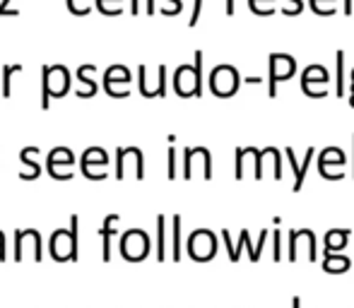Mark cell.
<instances>
[{
	"label": "cell",
	"instance_id": "1",
	"mask_svg": "<svg viewBox=\"0 0 354 308\" xmlns=\"http://www.w3.org/2000/svg\"><path fill=\"white\" fill-rule=\"evenodd\" d=\"M193 66H181L174 73V89L178 97H203V51H196Z\"/></svg>",
	"mask_w": 354,
	"mask_h": 308
},
{
	"label": "cell",
	"instance_id": "2",
	"mask_svg": "<svg viewBox=\"0 0 354 308\" xmlns=\"http://www.w3.org/2000/svg\"><path fill=\"white\" fill-rule=\"evenodd\" d=\"M207 84H210V92L219 99H229L239 92L241 87V75L234 66H217L207 77Z\"/></svg>",
	"mask_w": 354,
	"mask_h": 308
},
{
	"label": "cell",
	"instance_id": "3",
	"mask_svg": "<svg viewBox=\"0 0 354 308\" xmlns=\"http://www.w3.org/2000/svg\"><path fill=\"white\" fill-rule=\"evenodd\" d=\"M299 258H306L308 262H316L318 248H316V233L311 229L289 231V246H287V260L297 262Z\"/></svg>",
	"mask_w": 354,
	"mask_h": 308
},
{
	"label": "cell",
	"instance_id": "4",
	"mask_svg": "<svg viewBox=\"0 0 354 308\" xmlns=\"http://www.w3.org/2000/svg\"><path fill=\"white\" fill-rule=\"evenodd\" d=\"M297 73V61L287 53H270V66H268V97H277V84L289 79Z\"/></svg>",
	"mask_w": 354,
	"mask_h": 308
},
{
	"label": "cell",
	"instance_id": "5",
	"mask_svg": "<svg viewBox=\"0 0 354 308\" xmlns=\"http://www.w3.org/2000/svg\"><path fill=\"white\" fill-rule=\"evenodd\" d=\"M188 256L196 262H207L217 256V236L210 229H196L188 236Z\"/></svg>",
	"mask_w": 354,
	"mask_h": 308
},
{
	"label": "cell",
	"instance_id": "6",
	"mask_svg": "<svg viewBox=\"0 0 354 308\" xmlns=\"http://www.w3.org/2000/svg\"><path fill=\"white\" fill-rule=\"evenodd\" d=\"M121 256L128 262H140L149 256V236L142 229H128L121 238Z\"/></svg>",
	"mask_w": 354,
	"mask_h": 308
},
{
	"label": "cell",
	"instance_id": "7",
	"mask_svg": "<svg viewBox=\"0 0 354 308\" xmlns=\"http://www.w3.org/2000/svg\"><path fill=\"white\" fill-rule=\"evenodd\" d=\"M196 162L203 164L201 166L203 178L210 181L212 178V154L207 147H186V150H183V173L181 176L186 178V181H191L193 173H196Z\"/></svg>",
	"mask_w": 354,
	"mask_h": 308
},
{
	"label": "cell",
	"instance_id": "8",
	"mask_svg": "<svg viewBox=\"0 0 354 308\" xmlns=\"http://www.w3.org/2000/svg\"><path fill=\"white\" fill-rule=\"evenodd\" d=\"M131 70L123 66H111L104 73V89L111 99H126L131 97Z\"/></svg>",
	"mask_w": 354,
	"mask_h": 308
},
{
	"label": "cell",
	"instance_id": "9",
	"mask_svg": "<svg viewBox=\"0 0 354 308\" xmlns=\"http://www.w3.org/2000/svg\"><path fill=\"white\" fill-rule=\"evenodd\" d=\"M328 79H330V73L323 66H308L306 70L301 73V89L306 97L311 99H323L328 97Z\"/></svg>",
	"mask_w": 354,
	"mask_h": 308
},
{
	"label": "cell",
	"instance_id": "10",
	"mask_svg": "<svg viewBox=\"0 0 354 308\" xmlns=\"http://www.w3.org/2000/svg\"><path fill=\"white\" fill-rule=\"evenodd\" d=\"M133 159L136 164V178L142 181L145 178V154L140 147H118L116 150V181L126 178V162Z\"/></svg>",
	"mask_w": 354,
	"mask_h": 308
},
{
	"label": "cell",
	"instance_id": "11",
	"mask_svg": "<svg viewBox=\"0 0 354 308\" xmlns=\"http://www.w3.org/2000/svg\"><path fill=\"white\" fill-rule=\"evenodd\" d=\"M268 164H270L272 171H275V181H282V154L277 147L258 150V154H256V181H263V178H266Z\"/></svg>",
	"mask_w": 354,
	"mask_h": 308
},
{
	"label": "cell",
	"instance_id": "12",
	"mask_svg": "<svg viewBox=\"0 0 354 308\" xmlns=\"http://www.w3.org/2000/svg\"><path fill=\"white\" fill-rule=\"evenodd\" d=\"M284 154H287V162H289V166H292V171H294V193H299L304 188V178H306V173H308V166H311V162H313V154H316V150L313 147H308L306 154H304V162H297V157H294V150L292 147H287L284 150Z\"/></svg>",
	"mask_w": 354,
	"mask_h": 308
},
{
	"label": "cell",
	"instance_id": "13",
	"mask_svg": "<svg viewBox=\"0 0 354 308\" xmlns=\"http://www.w3.org/2000/svg\"><path fill=\"white\" fill-rule=\"evenodd\" d=\"M48 253H51V258L56 262L73 260V243H71V233H68V229L53 231L51 243H48Z\"/></svg>",
	"mask_w": 354,
	"mask_h": 308
},
{
	"label": "cell",
	"instance_id": "14",
	"mask_svg": "<svg viewBox=\"0 0 354 308\" xmlns=\"http://www.w3.org/2000/svg\"><path fill=\"white\" fill-rule=\"evenodd\" d=\"M109 162V154L102 150V147H89V150H84L82 154V173L87 178H92V181H102V178H106V173H97L94 171V164H106Z\"/></svg>",
	"mask_w": 354,
	"mask_h": 308
},
{
	"label": "cell",
	"instance_id": "15",
	"mask_svg": "<svg viewBox=\"0 0 354 308\" xmlns=\"http://www.w3.org/2000/svg\"><path fill=\"white\" fill-rule=\"evenodd\" d=\"M48 79H51L53 99H61L71 92V73L63 66H48Z\"/></svg>",
	"mask_w": 354,
	"mask_h": 308
},
{
	"label": "cell",
	"instance_id": "16",
	"mask_svg": "<svg viewBox=\"0 0 354 308\" xmlns=\"http://www.w3.org/2000/svg\"><path fill=\"white\" fill-rule=\"evenodd\" d=\"M121 220V215H109L106 220H104L102 229H99V233H102V260L104 262H111V236L116 233V229H113V224Z\"/></svg>",
	"mask_w": 354,
	"mask_h": 308
},
{
	"label": "cell",
	"instance_id": "17",
	"mask_svg": "<svg viewBox=\"0 0 354 308\" xmlns=\"http://www.w3.org/2000/svg\"><path fill=\"white\" fill-rule=\"evenodd\" d=\"M268 233H270L268 229H263V231H261V236H258V243H256V246L251 243V231H248V229H241V233H239V241L243 243V248L248 251V258H251L253 262L261 260L263 248H266V241H268Z\"/></svg>",
	"mask_w": 354,
	"mask_h": 308
},
{
	"label": "cell",
	"instance_id": "18",
	"mask_svg": "<svg viewBox=\"0 0 354 308\" xmlns=\"http://www.w3.org/2000/svg\"><path fill=\"white\" fill-rule=\"evenodd\" d=\"M350 229H330L326 231V248H323V253L326 256H330V253H337V251H345L347 241H350Z\"/></svg>",
	"mask_w": 354,
	"mask_h": 308
},
{
	"label": "cell",
	"instance_id": "19",
	"mask_svg": "<svg viewBox=\"0 0 354 308\" xmlns=\"http://www.w3.org/2000/svg\"><path fill=\"white\" fill-rule=\"evenodd\" d=\"M94 73H97V68H94V66H82V68H80V70H77V79L84 84V89H77V92H75V97H80V99H92L94 94H97V89H99L97 82H94V79L89 77V75H94Z\"/></svg>",
	"mask_w": 354,
	"mask_h": 308
},
{
	"label": "cell",
	"instance_id": "20",
	"mask_svg": "<svg viewBox=\"0 0 354 308\" xmlns=\"http://www.w3.org/2000/svg\"><path fill=\"white\" fill-rule=\"evenodd\" d=\"M352 267V260L347 256H340V253H330V256H326V260H323V272H328V275H342V272H347Z\"/></svg>",
	"mask_w": 354,
	"mask_h": 308
},
{
	"label": "cell",
	"instance_id": "21",
	"mask_svg": "<svg viewBox=\"0 0 354 308\" xmlns=\"http://www.w3.org/2000/svg\"><path fill=\"white\" fill-rule=\"evenodd\" d=\"M37 152H39L37 147H24L22 150V162H24V166L29 169L27 173H19L22 181H37V178L41 176V166L37 164V159H32V154H37Z\"/></svg>",
	"mask_w": 354,
	"mask_h": 308
},
{
	"label": "cell",
	"instance_id": "22",
	"mask_svg": "<svg viewBox=\"0 0 354 308\" xmlns=\"http://www.w3.org/2000/svg\"><path fill=\"white\" fill-rule=\"evenodd\" d=\"M58 164H61V166H73V164H75L73 150H68V147H53V150L48 152V162H46L48 171H51V169H56Z\"/></svg>",
	"mask_w": 354,
	"mask_h": 308
},
{
	"label": "cell",
	"instance_id": "23",
	"mask_svg": "<svg viewBox=\"0 0 354 308\" xmlns=\"http://www.w3.org/2000/svg\"><path fill=\"white\" fill-rule=\"evenodd\" d=\"M256 154H258L256 147H236V169H234L236 181H241L246 176V162H253Z\"/></svg>",
	"mask_w": 354,
	"mask_h": 308
},
{
	"label": "cell",
	"instance_id": "24",
	"mask_svg": "<svg viewBox=\"0 0 354 308\" xmlns=\"http://www.w3.org/2000/svg\"><path fill=\"white\" fill-rule=\"evenodd\" d=\"M342 166L345 164V152L340 147H326L321 154H318V166Z\"/></svg>",
	"mask_w": 354,
	"mask_h": 308
},
{
	"label": "cell",
	"instance_id": "25",
	"mask_svg": "<svg viewBox=\"0 0 354 308\" xmlns=\"http://www.w3.org/2000/svg\"><path fill=\"white\" fill-rule=\"evenodd\" d=\"M167 217L159 215L157 217V260L164 262L167 260Z\"/></svg>",
	"mask_w": 354,
	"mask_h": 308
},
{
	"label": "cell",
	"instance_id": "26",
	"mask_svg": "<svg viewBox=\"0 0 354 308\" xmlns=\"http://www.w3.org/2000/svg\"><path fill=\"white\" fill-rule=\"evenodd\" d=\"M171 260H181V215L171 217Z\"/></svg>",
	"mask_w": 354,
	"mask_h": 308
},
{
	"label": "cell",
	"instance_id": "27",
	"mask_svg": "<svg viewBox=\"0 0 354 308\" xmlns=\"http://www.w3.org/2000/svg\"><path fill=\"white\" fill-rule=\"evenodd\" d=\"M335 97H345V51L335 53Z\"/></svg>",
	"mask_w": 354,
	"mask_h": 308
},
{
	"label": "cell",
	"instance_id": "28",
	"mask_svg": "<svg viewBox=\"0 0 354 308\" xmlns=\"http://www.w3.org/2000/svg\"><path fill=\"white\" fill-rule=\"evenodd\" d=\"M51 99H53V89H51V79H48V66L41 68V108L48 111L51 108Z\"/></svg>",
	"mask_w": 354,
	"mask_h": 308
},
{
	"label": "cell",
	"instance_id": "29",
	"mask_svg": "<svg viewBox=\"0 0 354 308\" xmlns=\"http://www.w3.org/2000/svg\"><path fill=\"white\" fill-rule=\"evenodd\" d=\"M248 8L251 12H256L258 17H270L275 15V0H248Z\"/></svg>",
	"mask_w": 354,
	"mask_h": 308
},
{
	"label": "cell",
	"instance_id": "30",
	"mask_svg": "<svg viewBox=\"0 0 354 308\" xmlns=\"http://www.w3.org/2000/svg\"><path fill=\"white\" fill-rule=\"evenodd\" d=\"M68 233H71V243H73V262L80 258V217L71 215V227H68Z\"/></svg>",
	"mask_w": 354,
	"mask_h": 308
},
{
	"label": "cell",
	"instance_id": "31",
	"mask_svg": "<svg viewBox=\"0 0 354 308\" xmlns=\"http://www.w3.org/2000/svg\"><path fill=\"white\" fill-rule=\"evenodd\" d=\"M15 73H22V66H5L3 68V97H12V77Z\"/></svg>",
	"mask_w": 354,
	"mask_h": 308
},
{
	"label": "cell",
	"instance_id": "32",
	"mask_svg": "<svg viewBox=\"0 0 354 308\" xmlns=\"http://www.w3.org/2000/svg\"><path fill=\"white\" fill-rule=\"evenodd\" d=\"M308 8L321 17H330L335 15V0H308Z\"/></svg>",
	"mask_w": 354,
	"mask_h": 308
},
{
	"label": "cell",
	"instance_id": "33",
	"mask_svg": "<svg viewBox=\"0 0 354 308\" xmlns=\"http://www.w3.org/2000/svg\"><path fill=\"white\" fill-rule=\"evenodd\" d=\"M318 173H321L323 178H328V181H340V178H345V173H342L340 166H318Z\"/></svg>",
	"mask_w": 354,
	"mask_h": 308
},
{
	"label": "cell",
	"instance_id": "34",
	"mask_svg": "<svg viewBox=\"0 0 354 308\" xmlns=\"http://www.w3.org/2000/svg\"><path fill=\"white\" fill-rule=\"evenodd\" d=\"M272 258H275V262L282 260V233L280 231H272Z\"/></svg>",
	"mask_w": 354,
	"mask_h": 308
},
{
	"label": "cell",
	"instance_id": "35",
	"mask_svg": "<svg viewBox=\"0 0 354 308\" xmlns=\"http://www.w3.org/2000/svg\"><path fill=\"white\" fill-rule=\"evenodd\" d=\"M169 181H174V178L178 176V171H176V150L174 147H169Z\"/></svg>",
	"mask_w": 354,
	"mask_h": 308
},
{
	"label": "cell",
	"instance_id": "36",
	"mask_svg": "<svg viewBox=\"0 0 354 308\" xmlns=\"http://www.w3.org/2000/svg\"><path fill=\"white\" fill-rule=\"evenodd\" d=\"M292 5H287V8L282 10V15H287V17H294V15H301L304 10V3L301 0H289Z\"/></svg>",
	"mask_w": 354,
	"mask_h": 308
},
{
	"label": "cell",
	"instance_id": "37",
	"mask_svg": "<svg viewBox=\"0 0 354 308\" xmlns=\"http://www.w3.org/2000/svg\"><path fill=\"white\" fill-rule=\"evenodd\" d=\"M201 12H203V0H193V15L188 19V27H196L198 19H201Z\"/></svg>",
	"mask_w": 354,
	"mask_h": 308
},
{
	"label": "cell",
	"instance_id": "38",
	"mask_svg": "<svg viewBox=\"0 0 354 308\" xmlns=\"http://www.w3.org/2000/svg\"><path fill=\"white\" fill-rule=\"evenodd\" d=\"M167 3H171V8H162V15H167V17H171V15H178L183 10L181 0H167Z\"/></svg>",
	"mask_w": 354,
	"mask_h": 308
},
{
	"label": "cell",
	"instance_id": "39",
	"mask_svg": "<svg viewBox=\"0 0 354 308\" xmlns=\"http://www.w3.org/2000/svg\"><path fill=\"white\" fill-rule=\"evenodd\" d=\"M68 10H71L73 15H77V17H84V15H87V12H84V10L77 5V0H68Z\"/></svg>",
	"mask_w": 354,
	"mask_h": 308
},
{
	"label": "cell",
	"instance_id": "40",
	"mask_svg": "<svg viewBox=\"0 0 354 308\" xmlns=\"http://www.w3.org/2000/svg\"><path fill=\"white\" fill-rule=\"evenodd\" d=\"M224 10H227V15L232 17V15L236 12V0H227V8H224Z\"/></svg>",
	"mask_w": 354,
	"mask_h": 308
},
{
	"label": "cell",
	"instance_id": "41",
	"mask_svg": "<svg viewBox=\"0 0 354 308\" xmlns=\"http://www.w3.org/2000/svg\"><path fill=\"white\" fill-rule=\"evenodd\" d=\"M145 10H147V15L157 12V5H154V0H145Z\"/></svg>",
	"mask_w": 354,
	"mask_h": 308
},
{
	"label": "cell",
	"instance_id": "42",
	"mask_svg": "<svg viewBox=\"0 0 354 308\" xmlns=\"http://www.w3.org/2000/svg\"><path fill=\"white\" fill-rule=\"evenodd\" d=\"M5 258H8V256H5V233L0 231V262H3Z\"/></svg>",
	"mask_w": 354,
	"mask_h": 308
},
{
	"label": "cell",
	"instance_id": "43",
	"mask_svg": "<svg viewBox=\"0 0 354 308\" xmlns=\"http://www.w3.org/2000/svg\"><path fill=\"white\" fill-rule=\"evenodd\" d=\"M352 12H354V0H345V15L352 17Z\"/></svg>",
	"mask_w": 354,
	"mask_h": 308
},
{
	"label": "cell",
	"instance_id": "44",
	"mask_svg": "<svg viewBox=\"0 0 354 308\" xmlns=\"http://www.w3.org/2000/svg\"><path fill=\"white\" fill-rule=\"evenodd\" d=\"M8 5H10V0H0V17H3V15H10Z\"/></svg>",
	"mask_w": 354,
	"mask_h": 308
},
{
	"label": "cell",
	"instance_id": "45",
	"mask_svg": "<svg viewBox=\"0 0 354 308\" xmlns=\"http://www.w3.org/2000/svg\"><path fill=\"white\" fill-rule=\"evenodd\" d=\"M131 12H133V15L140 12V0H131Z\"/></svg>",
	"mask_w": 354,
	"mask_h": 308
},
{
	"label": "cell",
	"instance_id": "46",
	"mask_svg": "<svg viewBox=\"0 0 354 308\" xmlns=\"http://www.w3.org/2000/svg\"><path fill=\"white\" fill-rule=\"evenodd\" d=\"M292 308H301V299H299V296H294L292 299Z\"/></svg>",
	"mask_w": 354,
	"mask_h": 308
},
{
	"label": "cell",
	"instance_id": "47",
	"mask_svg": "<svg viewBox=\"0 0 354 308\" xmlns=\"http://www.w3.org/2000/svg\"><path fill=\"white\" fill-rule=\"evenodd\" d=\"M352 176H354V135H352Z\"/></svg>",
	"mask_w": 354,
	"mask_h": 308
},
{
	"label": "cell",
	"instance_id": "48",
	"mask_svg": "<svg viewBox=\"0 0 354 308\" xmlns=\"http://www.w3.org/2000/svg\"><path fill=\"white\" fill-rule=\"evenodd\" d=\"M113 3H121V0H113ZM102 5H106V0H97V8H102Z\"/></svg>",
	"mask_w": 354,
	"mask_h": 308
},
{
	"label": "cell",
	"instance_id": "49",
	"mask_svg": "<svg viewBox=\"0 0 354 308\" xmlns=\"http://www.w3.org/2000/svg\"><path fill=\"white\" fill-rule=\"evenodd\" d=\"M350 104H352V108H354V87H352V97H350Z\"/></svg>",
	"mask_w": 354,
	"mask_h": 308
},
{
	"label": "cell",
	"instance_id": "50",
	"mask_svg": "<svg viewBox=\"0 0 354 308\" xmlns=\"http://www.w3.org/2000/svg\"><path fill=\"white\" fill-rule=\"evenodd\" d=\"M352 87H354V70H352Z\"/></svg>",
	"mask_w": 354,
	"mask_h": 308
}]
</instances>
